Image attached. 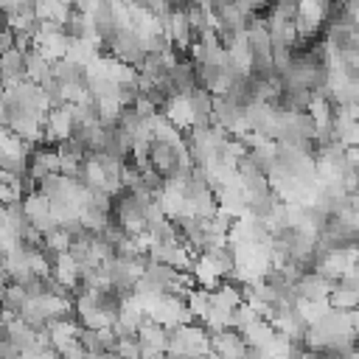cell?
<instances>
[{
	"label": "cell",
	"mask_w": 359,
	"mask_h": 359,
	"mask_svg": "<svg viewBox=\"0 0 359 359\" xmlns=\"http://www.w3.org/2000/svg\"><path fill=\"white\" fill-rule=\"evenodd\" d=\"M42 137L50 143H65L73 137V115H70V104H59L45 115L42 123Z\"/></svg>",
	"instance_id": "6da1fadb"
},
{
	"label": "cell",
	"mask_w": 359,
	"mask_h": 359,
	"mask_svg": "<svg viewBox=\"0 0 359 359\" xmlns=\"http://www.w3.org/2000/svg\"><path fill=\"white\" fill-rule=\"evenodd\" d=\"M160 115L177 129V132H188L194 123V112H191V98L188 93H174L160 104Z\"/></svg>",
	"instance_id": "7a4b0ae2"
},
{
	"label": "cell",
	"mask_w": 359,
	"mask_h": 359,
	"mask_svg": "<svg viewBox=\"0 0 359 359\" xmlns=\"http://www.w3.org/2000/svg\"><path fill=\"white\" fill-rule=\"evenodd\" d=\"M45 331H48V345H50L56 353H62V351H67L73 342H79L81 325H79L76 320H70V317H59V320H50V323L45 325Z\"/></svg>",
	"instance_id": "3957f363"
},
{
	"label": "cell",
	"mask_w": 359,
	"mask_h": 359,
	"mask_svg": "<svg viewBox=\"0 0 359 359\" xmlns=\"http://www.w3.org/2000/svg\"><path fill=\"white\" fill-rule=\"evenodd\" d=\"M210 353L216 359H244L247 345L238 337V331H222L210 337Z\"/></svg>",
	"instance_id": "277c9868"
},
{
	"label": "cell",
	"mask_w": 359,
	"mask_h": 359,
	"mask_svg": "<svg viewBox=\"0 0 359 359\" xmlns=\"http://www.w3.org/2000/svg\"><path fill=\"white\" fill-rule=\"evenodd\" d=\"M208 303H210L213 309H222V311L233 314V311L244 303V297H241V289H238L236 283L222 280L216 289H210V292H208Z\"/></svg>",
	"instance_id": "5b68a950"
},
{
	"label": "cell",
	"mask_w": 359,
	"mask_h": 359,
	"mask_svg": "<svg viewBox=\"0 0 359 359\" xmlns=\"http://www.w3.org/2000/svg\"><path fill=\"white\" fill-rule=\"evenodd\" d=\"M135 339L140 342V348H149V351H160V353H165L168 331H165V328H160L157 323H151V320L146 317V320H143V325L137 328Z\"/></svg>",
	"instance_id": "8992f818"
},
{
	"label": "cell",
	"mask_w": 359,
	"mask_h": 359,
	"mask_svg": "<svg viewBox=\"0 0 359 359\" xmlns=\"http://www.w3.org/2000/svg\"><path fill=\"white\" fill-rule=\"evenodd\" d=\"M238 337L244 339L247 348H258V351H261V348L275 337V328H272V323H266V320H255V323H250L247 328H241Z\"/></svg>",
	"instance_id": "52a82bcc"
},
{
	"label": "cell",
	"mask_w": 359,
	"mask_h": 359,
	"mask_svg": "<svg viewBox=\"0 0 359 359\" xmlns=\"http://www.w3.org/2000/svg\"><path fill=\"white\" fill-rule=\"evenodd\" d=\"M98 53H101V50H98L95 45H90L87 39H70V42H67L65 62H70V65H76L79 70H84V67H87Z\"/></svg>",
	"instance_id": "ba28073f"
},
{
	"label": "cell",
	"mask_w": 359,
	"mask_h": 359,
	"mask_svg": "<svg viewBox=\"0 0 359 359\" xmlns=\"http://www.w3.org/2000/svg\"><path fill=\"white\" fill-rule=\"evenodd\" d=\"M356 300H359V289H348V286H339V283H334V289L328 294V306L334 311H353Z\"/></svg>",
	"instance_id": "9c48e42d"
},
{
	"label": "cell",
	"mask_w": 359,
	"mask_h": 359,
	"mask_svg": "<svg viewBox=\"0 0 359 359\" xmlns=\"http://www.w3.org/2000/svg\"><path fill=\"white\" fill-rule=\"evenodd\" d=\"M70 244H73V238H70L62 227H53V230H48V233L42 236V252H48L50 258H53V255L67 252V250H70Z\"/></svg>",
	"instance_id": "30bf717a"
},
{
	"label": "cell",
	"mask_w": 359,
	"mask_h": 359,
	"mask_svg": "<svg viewBox=\"0 0 359 359\" xmlns=\"http://www.w3.org/2000/svg\"><path fill=\"white\" fill-rule=\"evenodd\" d=\"M185 309H188L191 320L202 325L205 317H208V309H210V303H208V292H205V289H194V292L185 297Z\"/></svg>",
	"instance_id": "8fae6325"
},
{
	"label": "cell",
	"mask_w": 359,
	"mask_h": 359,
	"mask_svg": "<svg viewBox=\"0 0 359 359\" xmlns=\"http://www.w3.org/2000/svg\"><path fill=\"white\" fill-rule=\"evenodd\" d=\"M115 353L121 359H140V342L135 337H121L115 342Z\"/></svg>",
	"instance_id": "7c38bea8"
},
{
	"label": "cell",
	"mask_w": 359,
	"mask_h": 359,
	"mask_svg": "<svg viewBox=\"0 0 359 359\" xmlns=\"http://www.w3.org/2000/svg\"><path fill=\"white\" fill-rule=\"evenodd\" d=\"M101 359H121L115 351H109V353H101Z\"/></svg>",
	"instance_id": "4fadbf2b"
}]
</instances>
